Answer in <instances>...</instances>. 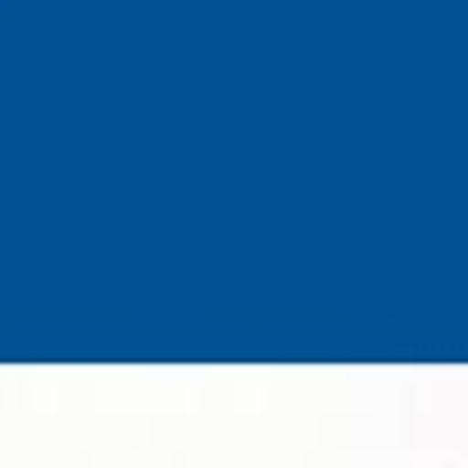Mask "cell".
<instances>
[]
</instances>
